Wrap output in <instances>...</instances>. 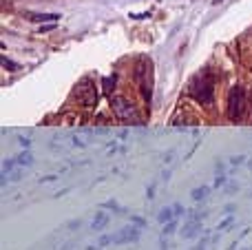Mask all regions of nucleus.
I'll list each match as a JSON object with an SVG mask.
<instances>
[{"label": "nucleus", "instance_id": "2", "mask_svg": "<svg viewBox=\"0 0 252 250\" xmlns=\"http://www.w3.org/2000/svg\"><path fill=\"white\" fill-rule=\"evenodd\" d=\"M246 106H248V95H246V89L235 84V87L228 91V102H226V111L228 118L232 122H239L246 113Z\"/></svg>", "mask_w": 252, "mask_h": 250}, {"label": "nucleus", "instance_id": "11", "mask_svg": "<svg viewBox=\"0 0 252 250\" xmlns=\"http://www.w3.org/2000/svg\"><path fill=\"white\" fill-rule=\"evenodd\" d=\"M29 20H38V22L51 20V22H56V20H60V16H58V13H31Z\"/></svg>", "mask_w": 252, "mask_h": 250}, {"label": "nucleus", "instance_id": "7", "mask_svg": "<svg viewBox=\"0 0 252 250\" xmlns=\"http://www.w3.org/2000/svg\"><path fill=\"white\" fill-rule=\"evenodd\" d=\"M175 208L173 206H166V208H161L159 213H157V221H159V224H168V221H173L175 219Z\"/></svg>", "mask_w": 252, "mask_h": 250}, {"label": "nucleus", "instance_id": "1", "mask_svg": "<svg viewBox=\"0 0 252 250\" xmlns=\"http://www.w3.org/2000/svg\"><path fill=\"white\" fill-rule=\"evenodd\" d=\"M188 95L197 102V104L210 106L215 102V75L210 71H201L188 84Z\"/></svg>", "mask_w": 252, "mask_h": 250}, {"label": "nucleus", "instance_id": "15", "mask_svg": "<svg viewBox=\"0 0 252 250\" xmlns=\"http://www.w3.org/2000/svg\"><path fill=\"white\" fill-rule=\"evenodd\" d=\"M175 228H177V221H175V219L168 221V224H164V235H170Z\"/></svg>", "mask_w": 252, "mask_h": 250}, {"label": "nucleus", "instance_id": "16", "mask_svg": "<svg viewBox=\"0 0 252 250\" xmlns=\"http://www.w3.org/2000/svg\"><path fill=\"white\" fill-rule=\"evenodd\" d=\"M2 66H4V69H11V71H16V69H18V64H16V62L7 60V58H2Z\"/></svg>", "mask_w": 252, "mask_h": 250}, {"label": "nucleus", "instance_id": "3", "mask_svg": "<svg viewBox=\"0 0 252 250\" xmlns=\"http://www.w3.org/2000/svg\"><path fill=\"white\" fill-rule=\"evenodd\" d=\"M135 80L139 84L142 97L151 104L153 100V62L148 58H139L137 66H135Z\"/></svg>", "mask_w": 252, "mask_h": 250}, {"label": "nucleus", "instance_id": "8", "mask_svg": "<svg viewBox=\"0 0 252 250\" xmlns=\"http://www.w3.org/2000/svg\"><path fill=\"white\" fill-rule=\"evenodd\" d=\"M199 230H201L199 221H188V226L182 230V237L184 239H192V237H197V235H199Z\"/></svg>", "mask_w": 252, "mask_h": 250}, {"label": "nucleus", "instance_id": "14", "mask_svg": "<svg viewBox=\"0 0 252 250\" xmlns=\"http://www.w3.org/2000/svg\"><path fill=\"white\" fill-rule=\"evenodd\" d=\"M102 87H104L106 93L113 91V87H115V75H113V78H104V80H102Z\"/></svg>", "mask_w": 252, "mask_h": 250}, {"label": "nucleus", "instance_id": "5", "mask_svg": "<svg viewBox=\"0 0 252 250\" xmlns=\"http://www.w3.org/2000/svg\"><path fill=\"white\" fill-rule=\"evenodd\" d=\"M75 97H78V102L82 106H87V109H91V106L97 104V89H95V80L93 78H82L78 82V87H75Z\"/></svg>", "mask_w": 252, "mask_h": 250}, {"label": "nucleus", "instance_id": "13", "mask_svg": "<svg viewBox=\"0 0 252 250\" xmlns=\"http://www.w3.org/2000/svg\"><path fill=\"white\" fill-rule=\"evenodd\" d=\"M208 186H201V188H195V190H192V199H195V202H199V199H206V195H208Z\"/></svg>", "mask_w": 252, "mask_h": 250}, {"label": "nucleus", "instance_id": "22", "mask_svg": "<svg viewBox=\"0 0 252 250\" xmlns=\"http://www.w3.org/2000/svg\"><path fill=\"white\" fill-rule=\"evenodd\" d=\"M66 226H69V228H80V219H73V221H69V224H66Z\"/></svg>", "mask_w": 252, "mask_h": 250}, {"label": "nucleus", "instance_id": "25", "mask_svg": "<svg viewBox=\"0 0 252 250\" xmlns=\"http://www.w3.org/2000/svg\"><path fill=\"white\" fill-rule=\"evenodd\" d=\"M195 250H204V244H201V246H197V248H195Z\"/></svg>", "mask_w": 252, "mask_h": 250}, {"label": "nucleus", "instance_id": "4", "mask_svg": "<svg viewBox=\"0 0 252 250\" xmlns=\"http://www.w3.org/2000/svg\"><path fill=\"white\" fill-rule=\"evenodd\" d=\"M109 102H111V109H113V113L118 115L122 122L137 124V126H142V118H139L137 109L133 106V102H130V100H126V97H122V95H111Z\"/></svg>", "mask_w": 252, "mask_h": 250}, {"label": "nucleus", "instance_id": "21", "mask_svg": "<svg viewBox=\"0 0 252 250\" xmlns=\"http://www.w3.org/2000/svg\"><path fill=\"white\" fill-rule=\"evenodd\" d=\"M173 208H175V215H177V217H182V215H184V208L179 206V204H175Z\"/></svg>", "mask_w": 252, "mask_h": 250}, {"label": "nucleus", "instance_id": "9", "mask_svg": "<svg viewBox=\"0 0 252 250\" xmlns=\"http://www.w3.org/2000/svg\"><path fill=\"white\" fill-rule=\"evenodd\" d=\"M109 219H111V217L106 215V213H95V219L91 221V228L93 230H102L106 224H109Z\"/></svg>", "mask_w": 252, "mask_h": 250}, {"label": "nucleus", "instance_id": "26", "mask_svg": "<svg viewBox=\"0 0 252 250\" xmlns=\"http://www.w3.org/2000/svg\"><path fill=\"white\" fill-rule=\"evenodd\" d=\"M87 250H100V248H93V246H89V248H87Z\"/></svg>", "mask_w": 252, "mask_h": 250}, {"label": "nucleus", "instance_id": "23", "mask_svg": "<svg viewBox=\"0 0 252 250\" xmlns=\"http://www.w3.org/2000/svg\"><path fill=\"white\" fill-rule=\"evenodd\" d=\"M20 144H22V146H25V149H27V146L31 144V140H29V137H20Z\"/></svg>", "mask_w": 252, "mask_h": 250}, {"label": "nucleus", "instance_id": "17", "mask_svg": "<svg viewBox=\"0 0 252 250\" xmlns=\"http://www.w3.org/2000/svg\"><path fill=\"white\" fill-rule=\"evenodd\" d=\"M244 155H237V157H230V164H232V166H239V164H244Z\"/></svg>", "mask_w": 252, "mask_h": 250}, {"label": "nucleus", "instance_id": "6", "mask_svg": "<svg viewBox=\"0 0 252 250\" xmlns=\"http://www.w3.org/2000/svg\"><path fill=\"white\" fill-rule=\"evenodd\" d=\"M111 239H113V244H128V242H137V239H139V228H135V226H126V228H122L120 233L111 235Z\"/></svg>", "mask_w": 252, "mask_h": 250}, {"label": "nucleus", "instance_id": "18", "mask_svg": "<svg viewBox=\"0 0 252 250\" xmlns=\"http://www.w3.org/2000/svg\"><path fill=\"white\" fill-rule=\"evenodd\" d=\"M104 208H113V211H122L118 202H104Z\"/></svg>", "mask_w": 252, "mask_h": 250}, {"label": "nucleus", "instance_id": "12", "mask_svg": "<svg viewBox=\"0 0 252 250\" xmlns=\"http://www.w3.org/2000/svg\"><path fill=\"white\" fill-rule=\"evenodd\" d=\"M16 162H18V166H31V164H33V157H31V153H20L16 157Z\"/></svg>", "mask_w": 252, "mask_h": 250}, {"label": "nucleus", "instance_id": "19", "mask_svg": "<svg viewBox=\"0 0 252 250\" xmlns=\"http://www.w3.org/2000/svg\"><path fill=\"white\" fill-rule=\"evenodd\" d=\"M223 184H226V177H223V175H219L217 180H215V186H217V188H219V186H223Z\"/></svg>", "mask_w": 252, "mask_h": 250}, {"label": "nucleus", "instance_id": "27", "mask_svg": "<svg viewBox=\"0 0 252 250\" xmlns=\"http://www.w3.org/2000/svg\"><path fill=\"white\" fill-rule=\"evenodd\" d=\"M248 166H250V168H252V159H250V162H248Z\"/></svg>", "mask_w": 252, "mask_h": 250}, {"label": "nucleus", "instance_id": "10", "mask_svg": "<svg viewBox=\"0 0 252 250\" xmlns=\"http://www.w3.org/2000/svg\"><path fill=\"white\" fill-rule=\"evenodd\" d=\"M91 135H93V131H80V133H75V135H73V144L75 146H87V142L91 140Z\"/></svg>", "mask_w": 252, "mask_h": 250}, {"label": "nucleus", "instance_id": "20", "mask_svg": "<svg viewBox=\"0 0 252 250\" xmlns=\"http://www.w3.org/2000/svg\"><path fill=\"white\" fill-rule=\"evenodd\" d=\"M113 239H111V235H104V237L100 239V246H106V244H111Z\"/></svg>", "mask_w": 252, "mask_h": 250}, {"label": "nucleus", "instance_id": "24", "mask_svg": "<svg viewBox=\"0 0 252 250\" xmlns=\"http://www.w3.org/2000/svg\"><path fill=\"white\" fill-rule=\"evenodd\" d=\"M53 180H56V175H49V177H42V180H40V182H53Z\"/></svg>", "mask_w": 252, "mask_h": 250}]
</instances>
